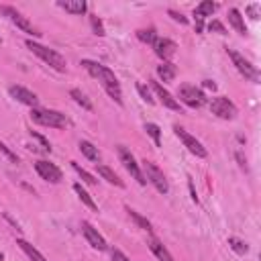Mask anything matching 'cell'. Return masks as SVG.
<instances>
[{
  "instance_id": "cell-5",
  "label": "cell",
  "mask_w": 261,
  "mask_h": 261,
  "mask_svg": "<svg viewBox=\"0 0 261 261\" xmlns=\"http://www.w3.org/2000/svg\"><path fill=\"white\" fill-rule=\"evenodd\" d=\"M228 51V57L232 59V63H234V67L239 69V73L241 75H245L247 80H251V82H259V71H257V67L249 61V59H245L241 53H237L234 49H226Z\"/></svg>"
},
{
  "instance_id": "cell-22",
  "label": "cell",
  "mask_w": 261,
  "mask_h": 261,
  "mask_svg": "<svg viewBox=\"0 0 261 261\" xmlns=\"http://www.w3.org/2000/svg\"><path fill=\"white\" fill-rule=\"evenodd\" d=\"M157 73H159V77H161L163 82H171V80L175 77L177 69H175V65H173V63H169V61H163L161 65H157Z\"/></svg>"
},
{
  "instance_id": "cell-32",
  "label": "cell",
  "mask_w": 261,
  "mask_h": 261,
  "mask_svg": "<svg viewBox=\"0 0 261 261\" xmlns=\"http://www.w3.org/2000/svg\"><path fill=\"white\" fill-rule=\"evenodd\" d=\"M90 20H92V27H94V33L102 37V35H104V27H102V20H100L98 16H92Z\"/></svg>"
},
{
  "instance_id": "cell-18",
  "label": "cell",
  "mask_w": 261,
  "mask_h": 261,
  "mask_svg": "<svg viewBox=\"0 0 261 261\" xmlns=\"http://www.w3.org/2000/svg\"><path fill=\"white\" fill-rule=\"evenodd\" d=\"M57 6L63 8L65 12H71V14H84L88 10V4L84 0H59Z\"/></svg>"
},
{
  "instance_id": "cell-39",
  "label": "cell",
  "mask_w": 261,
  "mask_h": 261,
  "mask_svg": "<svg viewBox=\"0 0 261 261\" xmlns=\"http://www.w3.org/2000/svg\"><path fill=\"white\" fill-rule=\"evenodd\" d=\"M2 259H4V255H2V253H0V261H2Z\"/></svg>"
},
{
  "instance_id": "cell-9",
  "label": "cell",
  "mask_w": 261,
  "mask_h": 261,
  "mask_svg": "<svg viewBox=\"0 0 261 261\" xmlns=\"http://www.w3.org/2000/svg\"><path fill=\"white\" fill-rule=\"evenodd\" d=\"M173 130H175V135L179 137V141L188 147V151H190V153H194L196 157H206V155H208V153H206V149H204V145H202L196 137H192L186 128H181L179 124H175V126H173Z\"/></svg>"
},
{
  "instance_id": "cell-14",
  "label": "cell",
  "mask_w": 261,
  "mask_h": 261,
  "mask_svg": "<svg viewBox=\"0 0 261 261\" xmlns=\"http://www.w3.org/2000/svg\"><path fill=\"white\" fill-rule=\"evenodd\" d=\"M153 49H155V55L157 57H161L163 61H169L173 55H175V43L171 41V39H157L155 41V45H153Z\"/></svg>"
},
{
  "instance_id": "cell-30",
  "label": "cell",
  "mask_w": 261,
  "mask_h": 261,
  "mask_svg": "<svg viewBox=\"0 0 261 261\" xmlns=\"http://www.w3.org/2000/svg\"><path fill=\"white\" fill-rule=\"evenodd\" d=\"M145 130H147V135L155 141V145L159 147V145H161V130H159V126L153 124V122H147V124H145Z\"/></svg>"
},
{
  "instance_id": "cell-20",
  "label": "cell",
  "mask_w": 261,
  "mask_h": 261,
  "mask_svg": "<svg viewBox=\"0 0 261 261\" xmlns=\"http://www.w3.org/2000/svg\"><path fill=\"white\" fill-rule=\"evenodd\" d=\"M98 165V173L108 181V184H114V186H118V188H124V181L110 169V167H106V165H100V163H96Z\"/></svg>"
},
{
  "instance_id": "cell-26",
  "label": "cell",
  "mask_w": 261,
  "mask_h": 261,
  "mask_svg": "<svg viewBox=\"0 0 261 261\" xmlns=\"http://www.w3.org/2000/svg\"><path fill=\"white\" fill-rule=\"evenodd\" d=\"M137 37H139V39H141L143 43H149V45H155V41L159 39L153 27H149V29H141V31H137Z\"/></svg>"
},
{
  "instance_id": "cell-12",
  "label": "cell",
  "mask_w": 261,
  "mask_h": 261,
  "mask_svg": "<svg viewBox=\"0 0 261 261\" xmlns=\"http://www.w3.org/2000/svg\"><path fill=\"white\" fill-rule=\"evenodd\" d=\"M82 232H84L86 241H88L94 249H98V251H106V247H108V245H106L104 237H102V234H100V232H98L90 222H86V220L82 222Z\"/></svg>"
},
{
  "instance_id": "cell-34",
  "label": "cell",
  "mask_w": 261,
  "mask_h": 261,
  "mask_svg": "<svg viewBox=\"0 0 261 261\" xmlns=\"http://www.w3.org/2000/svg\"><path fill=\"white\" fill-rule=\"evenodd\" d=\"M0 151H2V153H4V155H6V157L12 161V163H18V157H16V155H14V153H12V151H10V149H8L4 143H0Z\"/></svg>"
},
{
  "instance_id": "cell-3",
  "label": "cell",
  "mask_w": 261,
  "mask_h": 261,
  "mask_svg": "<svg viewBox=\"0 0 261 261\" xmlns=\"http://www.w3.org/2000/svg\"><path fill=\"white\" fill-rule=\"evenodd\" d=\"M33 122L43 124V126H51V128H65L69 126V120L65 114L57 112V110H45V108H33L31 112Z\"/></svg>"
},
{
  "instance_id": "cell-16",
  "label": "cell",
  "mask_w": 261,
  "mask_h": 261,
  "mask_svg": "<svg viewBox=\"0 0 261 261\" xmlns=\"http://www.w3.org/2000/svg\"><path fill=\"white\" fill-rule=\"evenodd\" d=\"M151 88L155 90V94H157V98L161 100V104L165 106V108H169V110H179V102L159 84V82H151Z\"/></svg>"
},
{
  "instance_id": "cell-10",
  "label": "cell",
  "mask_w": 261,
  "mask_h": 261,
  "mask_svg": "<svg viewBox=\"0 0 261 261\" xmlns=\"http://www.w3.org/2000/svg\"><path fill=\"white\" fill-rule=\"evenodd\" d=\"M179 98L184 104L192 106V108H200L206 104V96L202 90H198L196 86H181L179 88Z\"/></svg>"
},
{
  "instance_id": "cell-6",
  "label": "cell",
  "mask_w": 261,
  "mask_h": 261,
  "mask_svg": "<svg viewBox=\"0 0 261 261\" xmlns=\"http://www.w3.org/2000/svg\"><path fill=\"white\" fill-rule=\"evenodd\" d=\"M118 157H120V163L124 165V169L141 184V186H145L147 184V179H145V175H143V171H141V167L137 165V161H135V157H133V153L124 147V145H118Z\"/></svg>"
},
{
  "instance_id": "cell-17",
  "label": "cell",
  "mask_w": 261,
  "mask_h": 261,
  "mask_svg": "<svg viewBox=\"0 0 261 261\" xmlns=\"http://www.w3.org/2000/svg\"><path fill=\"white\" fill-rule=\"evenodd\" d=\"M147 245H149V249L153 251V255L159 259V261H173V257L169 255V251L161 245V241H157L155 237H149L147 239Z\"/></svg>"
},
{
  "instance_id": "cell-24",
  "label": "cell",
  "mask_w": 261,
  "mask_h": 261,
  "mask_svg": "<svg viewBox=\"0 0 261 261\" xmlns=\"http://www.w3.org/2000/svg\"><path fill=\"white\" fill-rule=\"evenodd\" d=\"M73 192L77 194V198H80V200H82V202H84L88 208H92V210H98L96 202H94V200H92V196H90V194H88V192L82 188V184H75V186H73Z\"/></svg>"
},
{
  "instance_id": "cell-7",
  "label": "cell",
  "mask_w": 261,
  "mask_h": 261,
  "mask_svg": "<svg viewBox=\"0 0 261 261\" xmlns=\"http://www.w3.org/2000/svg\"><path fill=\"white\" fill-rule=\"evenodd\" d=\"M0 14H4V16H8L20 31H24V33H29V35H33V37H37V35H41L33 24H31V20L27 18V16H22L16 8H12V6H0Z\"/></svg>"
},
{
  "instance_id": "cell-37",
  "label": "cell",
  "mask_w": 261,
  "mask_h": 261,
  "mask_svg": "<svg viewBox=\"0 0 261 261\" xmlns=\"http://www.w3.org/2000/svg\"><path fill=\"white\" fill-rule=\"evenodd\" d=\"M169 16H171L173 20L181 22V24H186V22H188V18H186V16H181V14H179V12H175V10H169Z\"/></svg>"
},
{
  "instance_id": "cell-8",
  "label": "cell",
  "mask_w": 261,
  "mask_h": 261,
  "mask_svg": "<svg viewBox=\"0 0 261 261\" xmlns=\"http://www.w3.org/2000/svg\"><path fill=\"white\" fill-rule=\"evenodd\" d=\"M210 110H212V114H216L218 118H224V120H230V118L237 116V106H234L228 98H224V96H216V98H212V102H210Z\"/></svg>"
},
{
  "instance_id": "cell-27",
  "label": "cell",
  "mask_w": 261,
  "mask_h": 261,
  "mask_svg": "<svg viewBox=\"0 0 261 261\" xmlns=\"http://www.w3.org/2000/svg\"><path fill=\"white\" fill-rule=\"evenodd\" d=\"M69 96H71V98H73V100H75V102H77L82 108H86V110H92V102H90V100L86 98V94H82L80 90H75V88H73V90L69 92Z\"/></svg>"
},
{
  "instance_id": "cell-21",
  "label": "cell",
  "mask_w": 261,
  "mask_h": 261,
  "mask_svg": "<svg viewBox=\"0 0 261 261\" xmlns=\"http://www.w3.org/2000/svg\"><path fill=\"white\" fill-rule=\"evenodd\" d=\"M16 245L22 249V253H27V257H29L31 261H47V259H45V257H43V255H41V253L31 245V243H27V241L18 239V241H16Z\"/></svg>"
},
{
  "instance_id": "cell-23",
  "label": "cell",
  "mask_w": 261,
  "mask_h": 261,
  "mask_svg": "<svg viewBox=\"0 0 261 261\" xmlns=\"http://www.w3.org/2000/svg\"><path fill=\"white\" fill-rule=\"evenodd\" d=\"M80 151L90 159V161H100V151H98V147H94L90 141H80Z\"/></svg>"
},
{
  "instance_id": "cell-25",
  "label": "cell",
  "mask_w": 261,
  "mask_h": 261,
  "mask_svg": "<svg viewBox=\"0 0 261 261\" xmlns=\"http://www.w3.org/2000/svg\"><path fill=\"white\" fill-rule=\"evenodd\" d=\"M126 212H128V216H130V218H133V220H135V222H137V224H139L143 230H147V232H151V230H153L151 222H149V220H147L143 214H139V212H137V210H133V208H126Z\"/></svg>"
},
{
  "instance_id": "cell-29",
  "label": "cell",
  "mask_w": 261,
  "mask_h": 261,
  "mask_svg": "<svg viewBox=\"0 0 261 261\" xmlns=\"http://www.w3.org/2000/svg\"><path fill=\"white\" fill-rule=\"evenodd\" d=\"M228 245H230V249H232L234 253H239V255H245V253L249 251L247 243L241 241V239H237V237H230V239H228Z\"/></svg>"
},
{
  "instance_id": "cell-13",
  "label": "cell",
  "mask_w": 261,
  "mask_h": 261,
  "mask_svg": "<svg viewBox=\"0 0 261 261\" xmlns=\"http://www.w3.org/2000/svg\"><path fill=\"white\" fill-rule=\"evenodd\" d=\"M8 92H10V96H12L14 100H18V102H22V104H27V106L37 108V104H39V98H37L31 90H27V88H22V86H10Z\"/></svg>"
},
{
  "instance_id": "cell-35",
  "label": "cell",
  "mask_w": 261,
  "mask_h": 261,
  "mask_svg": "<svg viewBox=\"0 0 261 261\" xmlns=\"http://www.w3.org/2000/svg\"><path fill=\"white\" fill-rule=\"evenodd\" d=\"M110 255H112V261H128V257H126L120 249H112Z\"/></svg>"
},
{
  "instance_id": "cell-33",
  "label": "cell",
  "mask_w": 261,
  "mask_h": 261,
  "mask_svg": "<svg viewBox=\"0 0 261 261\" xmlns=\"http://www.w3.org/2000/svg\"><path fill=\"white\" fill-rule=\"evenodd\" d=\"M208 29H210V31H216V33H220V35H226L224 24H222V22H218V20H212V22L208 24Z\"/></svg>"
},
{
  "instance_id": "cell-28",
  "label": "cell",
  "mask_w": 261,
  "mask_h": 261,
  "mask_svg": "<svg viewBox=\"0 0 261 261\" xmlns=\"http://www.w3.org/2000/svg\"><path fill=\"white\" fill-rule=\"evenodd\" d=\"M71 167H73V169L77 171V175H80V177H82V179H84L86 184H90V186H96V179H94V175H92V173H88V171H86V169H84V167H82L80 163L71 161Z\"/></svg>"
},
{
  "instance_id": "cell-4",
  "label": "cell",
  "mask_w": 261,
  "mask_h": 261,
  "mask_svg": "<svg viewBox=\"0 0 261 261\" xmlns=\"http://www.w3.org/2000/svg\"><path fill=\"white\" fill-rule=\"evenodd\" d=\"M143 169H145V179H149L153 186H155V190L157 192H161V194H167L169 192V186H167V179H165V175H163V171L153 163V161H143Z\"/></svg>"
},
{
  "instance_id": "cell-2",
  "label": "cell",
  "mask_w": 261,
  "mask_h": 261,
  "mask_svg": "<svg viewBox=\"0 0 261 261\" xmlns=\"http://www.w3.org/2000/svg\"><path fill=\"white\" fill-rule=\"evenodd\" d=\"M27 47H29L37 57H41L47 65H51L53 69H57V71H65V69H67L65 57L59 55L57 51H53V49H49V47H45V45H41V43H37V41H31V39H27Z\"/></svg>"
},
{
  "instance_id": "cell-36",
  "label": "cell",
  "mask_w": 261,
  "mask_h": 261,
  "mask_svg": "<svg viewBox=\"0 0 261 261\" xmlns=\"http://www.w3.org/2000/svg\"><path fill=\"white\" fill-rule=\"evenodd\" d=\"M259 8H261L259 4H249V6H247V10L251 12V18H253V20L259 18Z\"/></svg>"
},
{
  "instance_id": "cell-31",
  "label": "cell",
  "mask_w": 261,
  "mask_h": 261,
  "mask_svg": "<svg viewBox=\"0 0 261 261\" xmlns=\"http://www.w3.org/2000/svg\"><path fill=\"white\" fill-rule=\"evenodd\" d=\"M137 90H139V94H141V98L147 102V104H153V98H151V92L143 86V84H137Z\"/></svg>"
},
{
  "instance_id": "cell-11",
  "label": "cell",
  "mask_w": 261,
  "mask_h": 261,
  "mask_svg": "<svg viewBox=\"0 0 261 261\" xmlns=\"http://www.w3.org/2000/svg\"><path fill=\"white\" fill-rule=\"evenodd\" d=\"M35 169H37V173H39L45 181H49V184H59V181H61V169H59L57 165L49 163V161H37V163H35Z\"/></svg>"
},
{
  "instance_id": "cell-38",
  "label": "cell",
  "mask_w": 261,
  "mask_h": 261,
  "mask_svg": "<svg viewBox=\"0 0 261 261\" xmlns=\"http://www.w3.org/2000/svg\"><path fill=\"white\" fill-rule=\"evenodd\" d=\"M204 88H208V90H212V92H214V90H216V84H214V82H210V80H204Z\"/></svg>"
},
{
  "instance_id": "cell-15",
  "label": "cell",
  "mask_w": 261,
  "mask_h": 261,
  "mask_svg": "<svg viewBox=\"0 0 261 261\" xmlns=\"http://www.w3.org/2000/svg\"><path fill=\"white\" fill-rule=\"evenodd\" d=\"M214 10H216V4L210 2V0H204V2H200V4L196 6L194 16H196V31H198V33H202V29H204V24H202L204 16H212Z\"/></svg>"
},
{
  "instance_id": "cell-19",
  "label": "cell",
  "mask_w": 261,
  "mask_h": 261,
  "mask_svg": "<svg viewBox=\"0 0 261 261\" xmlns=\"http://www.w3.org/2000/svg\"><path fill=\"white\" fill-rule=\"evenodd\" d=\"M228 22L234 27V31H237L239 35H247L245 20H243V16H241V12H239L237 8H230V10H228Z\"/></svg>"
},
{
  "instance_id": "cell-1",
  "label": "cell",
  "mask_w": 261,
  "mask_h": 261,
  "mask_svg": "<svg viewBox=\"0 0 261 261\" xmlns=\"http://www.w3.org/2000/svg\"><path fill=\"white\" fill-rule=\"evenodd\" d=\"M82 65L86 67V71H88L92 77H96V80L102 84V88L106 90V94H108L116 104H122L120 84H118L116 75H114L108 67H104V65L98 63V61H92V59H82Z\"/></svg>"
}]
</instances>
